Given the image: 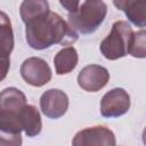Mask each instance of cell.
Instances as JSON below:
<instances>
[{"mask_svg": "<svg viewBox=\"0 0 146 146\" xmlns=\"http://www.w3.org/2000/svg\"><path fill=\"white\" fill-rule=\"evenodd\" d=\"M48 11L49 3L47 0H23L19 7L21 18L25 24L43 16Z\"/></svg>", "mask_w": 146, "mask_h": 146, "instance_id": "4fadbf2b", "label": "cell"}, {"mask_svg": "<svg viewBox=\"0 0 146 146\" xmlns=\"http://www.w3.org/2000/svg\"><path fill=\"white\" fill-rule=\"evenodd\" d=\"M51 68L48 63L39 57H30L21 65V75L24 81L33 87H42L51 80Z\"/></svg>", "mask_w": 146, "mask_h": 146, "instance_id": "277c9868", "label": "cell"}, {"mask_svg": "<svg viewBox=\"0 0 146 146\" xmlns=\"http://www.w3.org/2000/svg\"><path fill=\"white\" fill-rule=\"evenodd\" d=\"M132 33L131 26L125 21H116L112 25L110 34L100 42L99 50L110 60L124 57L128 54V43Z\"/></svg>", "mask_w": 146, "mask_h": 146, "instance_id": "3957f363", "label": "cell"}, {"mask_svg": "<svg viewBox=\"0 0 146 146\" xmlns=\"http://www.w3.org/2000/svg\"><path fill=\"white\" fill-rule=\"evenodd\" d=\"M106 14L107 6L103 0H84L75 11L68 14V24L75 32L90 34L100 26Z\"/></svg>", "mask_w": 146, "mask_h": 146, "instance_id": "7a4b0ae2", "label": "cell"}, {"mask_svg": "<svg viewBox=\"0 0 146 146\" xmlns=\"http://www.w3.org/2000/svg\"><path fill=\"white\" fill-rule=\"evenodd\" d=\"M10 67V58L8 56L0 55V82L7 76Z\"/></svg>", "mask_w": 146, "mask_h": 146, "instance_id": "ac0fdd59", "label": "cell"}, {"mask_svg": "<svg viewBox=\"0 0 146 146\" xmlns=\"http://www.w3.org/2000/svg\"><path fill=\"white\" fill-rule=\"evenodd\" d=\"M22 144V137L21 135H14L9 133L7 131L0 130V145H14L18 146Z\"/></svg>", "mask_w": 146, "mask_h": 146, "instance_id": "e0dca14e", "label": "cell"}, {"mask_svg": "<svg viewBox=\"0 0 146 146\" xmlns=\"http://www.w3.org/2000/svg\"><path fill=\"white\" fill-rule=\"evenodd\" d=\"M25 36L29 46L35 50H43L56 43L68 46L78 40V33L70 24L50 10L26 24Z\"/></svg>", "mask_w": 146, "mask_h": 146, "instance_id": "6da1fadb", "label": "cell"}, {"mask_svg": "<svg viewBox=\"0 0 146 146\" xmlns=\"http://www.w3.org/2000/svg\"><path fill=\"white\" fill-rule=\"evenodd\" d=\"M72 144L74 146L86 145H105L114 146L116 144L115 136L112 130L104 125H96L80 130L74 136Z\"/></svg>", "mask_w": 146, "mask_h": 146, "instance_id": "52a82bcc", "label": "cell"}, {"mask_svg": "<svg viewBox=\"0 0 146 146\" xmlns=\"http://www.w3.org/2000/svg\"><path fill=\"white\" fill-rule=\"evenodd\" d=\"M110 80L108 71L100 65L90 64L84 66L78 75V84L88 92H96L103 89Z\"/></svg>", "mask_w": 146, "mask_h": 146, "instance_id": "8992f818", "label": "cell"}, {"mask_svg": "<svg viewBox=\"0 0 146 146\" xmlns=\"http://www.w3.org/2000/svg\"><path fill=\"white\" fill-rule=\"evenodd\" d=\"M26 105V97L19 89L9 87L0 92V110L21 112Z\"/></svg>", "mask_w": 146, "mask_h": 146, "instance_id": "8fae6325", "label": "cell"}, {"mask_svg": "<svg viewBox=\"0 0 146 146\" xmlns=\"http://www.w3.org/2000/svg\"><path fill=\"white\" fill-rule=\"evenodd\" d=\"M146 0H113L114 6L124 11L127 18L136 26L146 25Z\"/></svg>", "mask_w": 146, "mask_h": 146, "instance_id": "9c48e42d", "label": "cell"}, {"mask_svg": "<svg viewBox=\"0 0 146 146\" xmlns=\"http://www.w3.org/2000/svg\"><path fill=\"white\" fill-rule=\"evenodd\" d=\"M14 49V32L9 16L0 10V55L10 56Z\"/></svg>", "mask_w": 146, "mask_h": 146, "instance_id": "5bb4252c", "label": "cell"}, {"mask_svg": "<svg viewBox=\"0 0 146 146\" xmlns=\"http://www.w3.org/2000/svg\"><path fill=\"white\" fill-rule=\"evenodd\" d=\"M78 51L74 47H65L57 52L54 58L55 70L58 75L72 72L78 65Z\"/></svg>", "mask_w": 146, "mask_h": 146, "instance_id": "7c38bea8", "label": "cell"}, {"mask_svg": "<svg viewBox=\"0 0 146 146\" xmlns=\"http://www.w3.org/2000/svg\"><path fill=\"white\" fill-rule=\"evenodd\" d=\"M21 121L23 130L27 137H34L41 132V116L35 106L26 104L21 111Z\"/></svg>", "mask_w": 146, "mask_h": 146, "instance_id": "30bf717a", "label": "cell"}, {"mask_svg": "<svg viewBox=\"0 0 146 146\" xmlns=\"http://www.w3.org/2000/svg\"><path fill=\"white\" fill-rule=\"evenodd\" d=\"M129 94L122 88H114L106 92L100 102V113L104 117H119L130 108Z\"/></svg>", "mask_w": 146, "mask_h": 146, "instance_id": "5b68a950", "label": "cell"}, {"mask_svg": "<svg viewBox=\"0 0 146 146\" xmlns=\"http://www.w3.org/2000/svg\"><path fill=\"white\" fill-rule=\"evenodd\" d=\"M145 38H146L145 30H140L137 32L132 31L129 39V43H128V54L131 55L132 57L144 58L146 55Z\"/></svg>", "mask_w": 146, "mask_h": 146, "instance_id": "2e32d148", "label": "cell"}, {"mask_svg": "<svg viewBox=\"0 0 146 146\" xmlns=\"http://www.w3.org/2000/svg\"><path fill=\"white\" fill-rule=\"evenodd\" d=\"M80 0H59V3L64 9H66L68 13H73L78 9Z\"/></svg>", "mask_w": 146, "mask_h": 146, "instance_id": "d6986e66", "label": "cell"}, {"mask_svg": "<svg viewBox=\"0 0 146 146\" xmlns=\"http://www.w3.org/2000/svg\"><path fill=\"white\" fill-rule=\"evenodd\" d=\"M0 130L14 135H21V132L23 131L21 112L0 110Z\"/></svg>", "mask_w": 146, "mask_h": 146, "instance_id": "9a60e30c", "label": "cell"}, {"mask_svg": "<svg viewBox=\"0 0 146 146\" xmlns=\"http://www.w3.org/2000/svg\"><path fill=\"white\" fill-rule=\"evenodd\" d=\"M40 108L47 117L59 119L68 108V97L59 89H49L40 97Z\"/></svg>", "mask_w": 146, "mask_h": 146, "instance_id": "ba28073f", "label": "cell"}]
</instances>
